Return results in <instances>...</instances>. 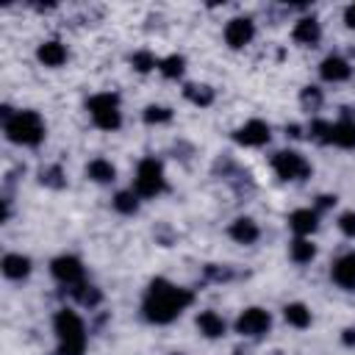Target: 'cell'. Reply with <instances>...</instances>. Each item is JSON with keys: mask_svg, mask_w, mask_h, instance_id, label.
<instances>
[{"mask_svg": "<svg viewBox=\"0 0 355 355\" xmlns=\"http://www.w3.org/2000/svg\"><path fill=\"white\" fill-rule=\"evenodd\" d=\"M194 302V294L166 277H155L141 297V316L150 324H169L175 322L189 305Z\"/></svg>", "mask_w": 355, "mask_h": 355, "instance_id": "obj_1", "label": "cell"}, {"mask_svg": "<svg viewBox=\"0 0 355 355\" xmlns=\"http://www.w3.org/2000/svg\"><path fill=\"white\" fill-rule=\"evenodd\" d=\"M3 133L11 144L19 147H39L44 141V119L39 111L22 108V111H11L8 105H3Z\"/></svg>", "mask_w": 355, "mask_h": 355, "instance_id": "obj_2", "label": "cell"}, {"mask_svg": "<svg viewBox=\"0 0 355 355\" xmlns=\"http://www.w3.org/2000/svg\"><path fill=\"white\" fill-rule=\"evenodd\" d=\"M55 355H83L86 352V322L75 308H58L53 316Z\"/></svg>", "mask_w": 355, "mask_h": 355, "instance_id": "obj_3", "label": "cell"}, {"mask_svg": "<svg viewBox=\"0 0 355 355\" xmlns=\"http://www.w3.org/2000/svg\"><path fill=\"white\" fill-rule=\"evenodd\" d=\"M86 111L94 128L114 133L122 128V105H119V94L114 92H97L86 100Z\"/></svg>", "mask_w": 355, "mask_h": 355, "instance_id": "obj_4", "label": "cell"}, {"mask_svg": "<svg viewBox=\"0 0 355 355\" xmlns=\"http://www.w3.org/2000/svg\"><path fill=\"white\" fill-rule=\"evenodd\" d=\"M141 200H155L166 191V172L164 164L155 155H147L136 164V175H133V186H130Z\"/></svg>", "mask_w": 355, "mask_h": 355, "instance_id": "obj_5", "label": "cell"}, {"mask_svg": "<svg viewBox=\"0 0 355 355\" xmlns=\"http://www.w3.org/2000/svg\"><path fill=\"white\" fill-rule=\"evenodd\" d=\"M272 169L286 183H302L305 178H311L313 166H311V161L300 150H277L272 155Z\"/></svg>", "mask_w": 355, "mask_h": 355, "instance_id": "obj_6", "label": "cell"}, {"mask_svg": "<svg viewBox=\"0 0 355 355\" xmlns=\"http://www.w3.org/2000/svg\"><path fill=\"white\" fill-rule=\"evenodd\" d=\"M233 327H236V333L244 336V338H261V336H266L269 327H272V313H269L266 308H258V305L244 308V311L236 316Z\"/></svg>", "mask_w": 355, "mask_h": 355, "instance_id": "obj_7", "label": "cell"}, {"mask_svg": "<svg viewBox=\"0 0 355 355\" xmlns=\"http://www.w3.org/2000/svg\"><path fill=\"white\" fill-rule=\"evenodd\" d=\"M50 275L55 277V283H61L67 291H72L75 286L86 283V269L80 263V258L75 255H55L50 261Z\"/></svg>", "mask_w": 355, "mask_h": 355, "instance_id": "obj_8", "label": "cell"}, {"mask_svg": "<svg viewBox=\"0 0 355 355\" xmlns=\"http://www.w3.org/2000/svg\"><path fill=\"white\" fill-rule=\"evenodd\" d=\"M269 139H272V128L263 119H247L233 130V141L241 147H263L269 144Z\"/></svg>", "mask_w": 355, "mask_h": 355, "instance_id": "obj_9", "label": "cell"}, {"mask_svg": "<svg viewBox=\"0 0 355 355\" xmlns=\"http://www.w3.org/2000/svg\"><path fill=\"white\" fill-rule=\"evenodd\" d=\"M222 36H225V44L230 50H241L255 39V22L250 17H233L225 22Z\"/></svg>", "mask_w": 355, "mask_h": 355, "instance_id": "obj_10", "label": "cell"}, {"mask_svg": "<svg viewBox=\"0 0 355 355\" xmlns=\"http://www.w3.org/2000/svg\"><path fill=\"white\" fill-rule=\"evenodd\" d=\"M349 75H352V67H349V61H347L344 55H338V53L324 55L322 64H319V78H322L324 83H344V80H349Z\"/></svg>", "mask_w": 355, "mask_h": 355, "instance_id": "obj_11", "label": "cell"}, {"mask_svg": "<svg viewBox=\"0 0 355 355\" xmlns=\"http://www.w3.org/2000/svg\"><path fill=\"white\" fill-rule=\"evenodd\" d=\"M330 277L338 288L344 291H355V252H344L333 261L330 266Z\"/></svg>", "mask_w": 355, "mask_h": 355, "instance_id": "obj_12", "label": "cell"}, {"mask_svg": "<svg viewBox=\"0 0 355 355\" xmlns=\"http://www.w3.org/2000/svg\"><path fill=\"white\" fill-rule=\"evenodd\" d=\"M36 58H39L42 67H47V69H58V67L67 64L69 50H67L64 42H58V39H47V42H42V44L36 47Z\"/></svg>", "mask_w": 355, "mask_h": 355, "instance_id": "obj_13", "label": "cell"}, {"mask_svg": "<svg viewBox=\"0 0 355 355\" xmlns=\"http://www.w3.org/2000/svg\"><path fill=\"white\" fill-rule=\"evenodd\" d=\"M291 39L297 42V44H302V47H316L319 44V39H322V25H319V19L316 17H300L297 22H294V28H291Z\"/></svg>", "mask_w": 355, "mask_h": 355, "instance_id": "obj_14", "label": "cell"}, {"mask_svg": "<svg viewBox=\"0 0 355 355\" xmlns=\"http://www.w3.org/2000/svg\"><path fill=\"white\" fill-rule=\"evenodd\" d=\"M288 227L294 230V236H313L319 230V211L316 208H297L288 214Z\"/></svg>", "mask_w": 355, "mask_h": 355, "instance_id": "obj_15", "label": "cell"}, {"mask_svg": "<svg viewBox=\"0 0 355 355\" xmlns=\"http://www.w3.org/2000/svg\"><path fill=\"white\" fill-rule=\"evenodd\" d=\"M194 324H197L200 336H205V338H222V336L227 333V322H225L222 313H216L214 308L200 311V313L194 316Z\"/></svg>", "mask_w": 355, "mask_h": 355, "instance_id": "obj_16", "label": "cell"}, {"mask_svg": "<svg viewBox=\"0 0 355 355\" xmlns=\"http://www.w3.org/2000/svg\"><path fill=\"white\" fill-rule=\"evenodd\" d=\"M227 236L236 241V244H255L261 239V227L252 216H236L227 227Z\"/></svg>", "mask_w": 355, "mask_h": 355, "instance_id": "obj_17", "label": "cell"}, {"mask_svg": "<svg viewBox=\"0 0 355 355\" xmlns=\"http://www.w3.org/2000/svg\"><path fill=\"white\" fill-rule=\"evenodd\" d=\"M327 144L341 147V150H355V119L344 116V119H338V122H330Z\"/></svg>", "mask_w": 355, "mask_h": 355, "instance_id": "obj_18", "label": "cell"}, {"mask_svg": "<svg viewBox=\"0 0 355 355\" xmlns=\"http://www.w3.org/2000/svg\"><path fill=\"white\" fill-rule=\"evenodd\" d=\"M0 269H3V275H6L8 280H25V277H31L33 263H31V258L22 255V252H6L3 261H0Z\"/></svg>", "mask_w": 355, "mask_h": 355, "instance_id": "obj_19", "label": "cell"}, {"mask_svg": "<svg viewBox=\"0 0 355 355\" xmlns=\"http://www.w3.org/2000/svg\"><path fill=\"white\" fill-rule=\"evenodd\" d=\"M86 178H89L92 183L108 186V183H114V180H116V166H114L108 158L97 155V158H92V161L86 164Z\"/></svg>", "mask_w": 355, "mask_h": 355, "instance_id": "obj_20", "label": "cell"}, {"mask_svg": "<svg viewBox=\"0 0 355 355\" xmlns=\"http://www.w3.org/2000/svg\"><path fill=\"white\" fill-rule=\"evenodd\" d=\"M288 258L297 263V266H305L316 258V244L308 239V236H294L288 241Z\"/></svg>", "mask_w": 355, "mask_h": 355, "instance_id": "obj_21", "label": "cell"}, {"mask_svg": "<svg viewBox=\"0 0 355 355\" xmlns=\"http://www.w3.org/2000/svg\"><path fill=\"white\" fill-rule=\"evenodd\" d=\"M283 319H286L291 327H297V330H305V327H311V322H313L311 308H308L305 302H288V305H283Z\"/></svg>", "mask_w": 355, "mask_h": 355, "instance_id": "obj_22", "label": "cell"}, {"mask_svg": "<svg viewBox=\"0 0 355 355\" xmlns=\"http://www.w3.org/2000/svg\"><path fill=\"white\" fill-rule=\"evenodd\" d=\"M69 294H72V300H75L80 308H89V311H92V308H97V305L103 302V291H100L97 286H92L89 280H86V283H80V286H75Z\"/></svg>", "mask_w": 355, "mask_h": 355, "instance_id": "obj_23", "label": "cell"}, {"mask_svg": "<svg viewBox=\"0 0 355 355\" xmlns=\"http://www.w3.org/2000/svg\"><path fill=\"white\" fill-rule=\"evenodd\" d=\"M183 97L197 108H208L214 103V89L208 83H186L183 86Z\"/></svg>", "mask_w": 355, "mask_h": 355, "instance_id": "obj_24", "label": "cell"}, {"mask_svg": "<svg viewBox=\"0 0 355 355\" xmlns=\"http://www.w3.org/2000/svg\"><path fill=\"white\" fill-rule=\"evenodd\" d=\"M111 205H114L116 214H122V216H133V214L139 211V205H141V197H139L133 189H125V191H116V194H114Z\"/></svg>", "mask_w": 355, "mask_h": 355, "instance_id": "obj_25", "label": "cell"}, {"mask_svg": "<svg viewBox=\"0 0 355 355\" xmlns=\"http://www.w3.org/2000/svg\"><path fill=\"white\" fill-rule=\"evenodd\" d=\"M158 72H161L166 80H178V78H183V72H186V58L178 55V53H172V55H166V58L158 61Z\"/></svg>", "mask_w": 355, "mask_h": 355, "instance_id": "obj_26", "label": "cell"}, {"mask_svg": "<svg viewBox=\"0 0 355 355\" xmlns=\"http://www.w3.org/2000/svg\"><path fill=\"white\" fill-rule=\"evenodd\" d=\"M158 61L161 58H155V53H150V50H136L130 55V67L136 72H153V69H158Z\"/></svg>", "mask_w": 355, "mask_h": 355, "instance_id": "obj_27", "label": "cell"}, {"mask_svg": "<svg viewBox=\"0 0 355 355\" xmlns=\"http://www.w3.org/2000/svg\"><path fill=\"white\" fill-rule=\"evenodd\" d=\"M141 119L147 122V125H166L169 119H172V108H166V105H147L144 111H141Z\"/></svg>", "mask_w": 355, "mask_h": 355, "instance_id": "obj_28", "label": "cell"}, {"mask_svg": "<svg viewBox=\"0 0 355 355\" xmlns=\"http://www.w3.org/2000/svg\"><path fill=\"white\" fill-rule=\"evenodd\" d=\"M300 100H302V105H305L308 111H316L324 97H322V89H319V86H305L302 94H300Z\"/></svg>", "mask_w": 355, "mask_h": 355, "instance_id": "obj_29", "label": "cell"}, {"mask_svg": "<svg viewBox=\"0 0 355 355\" xmlns=\"http://www.w3.org/2000/svg\"><path fill=\"white\" fill-rule=\"evenodd\" d=\"M42 183L50 189H61L67 183V178H64L61 166H47V169H42Z\"/></svg>", "mask_w": 355, "mask_h": 355, "instance_id": "obj_30", "label": "cell"}, {"mask_svg": "<svg viewBox=\"0 0 355 355\" xmlns=\"http://www.w3.org/2000/svg\"><path fill=\"white\" fill-rule=\"evenodd\" d=\"M336 225H338V230H341L347 239H355V211H344Z\"/></svg>", "mask_w": 355, "mask_h": 355, "instance_id": "obj_31", "label": "cell"}, {"mask_svg": "<svg viewBox=\"0 0 355 355\" xmlns=\"http://www.w3.org/2000/svg\"><path fill=\"white\" fill-rule=\"evenodd\" d=\"M336 205V197H330V194H322V197H316V211L322 214V211H327V208H333Z\"/></svg>", "mask_w": 355, "mask_h": 355, "instance_id": "obj_32", "label": "cell"}, {"mask_svg": "<svg viewBox=\"0 0 355 355\" xmlns=\"http://www.w3.org/2000/svg\"><path fill=\"white\" fill-rule=\"evenodd\" d=\"M344 25H347V28H355V3H349V6L344 8Z\"/></svg>", "mask_w": 355, "mask_h": 355, "instance_id": "obj_33", "label": "cell"}, {"mask_svg": "<svg viewBox=\"0 0 355 355\" xmlns=\"http://www.w3.org/2000/svg\"><path fill=\"white\" fill-rule=\"evenodd\" d=\"M341 338H344V344H347V347H352V344H355V327H347Z\"/></svg>", "mask_w": 355, "mask_h": 355, "instance_id": "obj_34", "label": "cell"}, {"mask_svg": "<svg viewBox=\"0 0 355 355\" xmlns=\"http://www.w3.org/2000/svg\"><path fill=\"white\" fill-rule=\"evenodd\" d=\"M233 355H247V352H241V349H233Z\"/></svg>", "mask_w": 355, "mask_h": 355, "instance_id": "obj_35", "label": "cell"}, {"mask_svg": "<svg viewBox=\"0 0 355 355\" xmlns=\"http://www.w3.org/2000/svg\"><path fill=\"white\" fill-rule=\"evenodd\" d=\"M172 355H183V352H172Z\"/></svg>", "mask_w": 355, "mask_h": 355, "instance_id": "obj_36", "label": "cell"}]
</instances>
